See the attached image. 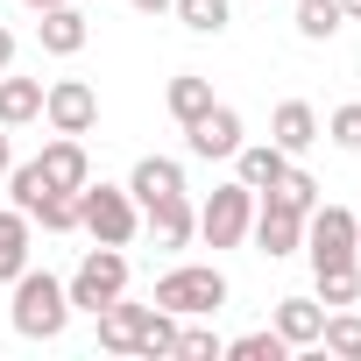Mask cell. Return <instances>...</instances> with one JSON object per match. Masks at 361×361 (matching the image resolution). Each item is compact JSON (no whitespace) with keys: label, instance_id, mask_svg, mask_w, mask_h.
<instances>
[{"label":"cell","instance_id":"cell-1","mask_svg":"<svg viewBox=\"0 0 361 361\" xmlns=\"http://www.w3.org/2000/svg\"><path fill=\"white\" fill-rule=\"evenodd\" d=\"M99 319V347L106 354H177V312H163V305H128V298H114V305H99L92 312Z\"/></svg>","mask_w":361,"mask_h":361},{"label":"cell","instance_id":"cell-2","mask_svg":"<svg viewBox=\"0 0 361 361\" xmlns=\"http://www.w3.org/2000/svg\"><path fill=\"white\" fill-rule=\"evenodd\" d=\"M8 319H15L22 340H57V333L71 326V290H64L50 269H22V276H15V305H8Z\"/></svg>","mask_w":361,"mask_h":361},{"label":"cell","instance_id":"cell-3","mask_svg":"<svg viewBox=\"0 0 361 361\" xmlns=\"http://www.w3.org/2000/svg\"><path fill=\"white\" fill-rule=\"evenodd\" d=\"M78 234L106 241V248H128L142 234V206L128 185H78Z\"/></svg>","mask_w":361,"mask_h":361},{"label":"cell","instance_id":"cell-4","mask_svg":"<svg viewBox=\"0 0 361 361\" xmlns=\"http://www.w3.org/2000/svg\"><path fill=\"white\" fill-rule=\"evenodd\" d=\"M156 305L177 312V319H213V312L227 305V276H220L213 262H185V269H170V276L156 283Z\"/></svg>","mask_w":361,"mask_h":361},{"label":"cell","instance_id":"cell-5","mask_svg":"<svg viewBox=\"0 0 361 361\" xmlns=\"http://www.w3.org/2000/svg\"><path fill=\"white\" fill-rule=\"evenodd\" d=\"M305 255H312V269L361 262V220L347 206H312L305 213Z\"/></svg>","mask_w":361,"mask_h":361},{"label":"cell","instance_id":"cell-6","mask_svg":"<svg viewBox=\"0 0 361 361\" xmlns=\"http://www.w3.org/2000/svg\"><path fill=\"white\" fill-rule=\"evenodd\" d=\"M64 290H71V312H99V305L128 298V255L99 241V248H92V255L71 269V283H64Z\"/></svg>","mask_w":361,"mask_h":361},{"label":"cell","instance_id":"cell-7","mask_svg":"<svg viewBox=\"0 0 361 361\" xmlns=\"http://www.w3.org/2000/svg\"><path fill=\"white\" fill-rule=\"evenodd\" d=\"M248 220H255V192L234 177V185H220V192L199 206V241H206V248H241V241H248Z\"/></svg>","mask_w":361,"mask_h":361},{"label":"cell","instance_id":"cell-8","mask_svg":"<svg viewBox=\"0 0 361 361\" xmlns=\"http://www.w3.org/2000/svg\"><path fill=\"white\" fill-rule=\"evenodd\" d=\"M43 121H50L57 135H92L99 92H92L85 78H57V85H43Z\"/></svg>","mask_w":361,"mask_h":361},{"label":"cell","instance_id":"cell-9","mask_svg":"<svg viewBox=\"0 0 361 361\" xmlns=\"http://www.w3.org/2000/svg\"><path fill=\"white\" fill-rule=\"evenodd\" d=\"M185 149H192L199 163H234V149H241V114L213 99V106L185 128Z\"/></svg>","mask_w":361,"mask_h":361},{"label":"cell","instance_id":"cell-10","mask_svg":"<svg viewBox=\"0 0 361 361\" xmlns=\"http://www.w3.org/2000/svg\"><path fill=\"white\" fill-rule=\"evenodd\" d=\"M248 234H255V248H262L269 262H283V255L305 248V213H290V206H276V199H255Z\"/></svg>","mask_w":361,"mask_h":361},{"label":"cell","instance_id":"cell-11","mask_svg":"<svg viewBox=\"0 0 361 361\" xmlns=\"http://www.w3.org/2000/svg\"><path fill=\"white\" fill-rule=\"evenodd\" d=\"M142 227H149V241H156V248H185V241L199 234V206H192L185 192L149 199V206H142Z\"/></svg>","mask_w":361,"mask_h":361},{"label":"cell","instance_id":"cell-12","mask_svg":"<svg viewBox=\"0 0 361 361\" xmlns=\"http://www.w3.org/2000/svg\"><path fill=\"white\" fill-rule=\"evenodd\" d=\"M43 177L57 192H78V185H92V163H85V135H57V142H43Z\"/></svg>","mask_w":361,"mask_h":361},{"label":"cell","instance_id":"cell-13","mask_svg":"<svg viewBox=\"0 0 361 361\" xmlns=\"http://www.w3.org/2000/svg\"><path fill=\"white\" fill-rule=\"evenodd\" d=\"M269 142H276L283 156H305V149L319 142V106H305V99H283V106L269 114Z\"/></svg>","mask_w":361,"mask_h":361},{"label":"cell","instance_id":"cell-14","mask_svg":"<svg viewBox=\"0 0 361 361\" xmlns=\"http://www.w3.org/2000/svg\"><path fill=\"white\" fill-rule=\"evenodd\" d=\"M283 170H290V156H283L276 142H241V149H234V177H241V185H248L255 199H262V192L276 185Z\"/></svg>","mask_w":361,"mask_h":361},{"label":"cell","instance_id":"cell-15","mask_svg":"<svg viewBox=\"0 0 361 361\" xmlns=\"http://www.w3.org/2000/svg\"><path fill=\"white\" fill-rule=\"evenodd\" d=\"M36 36H43V50H50V57H78V50H85V36H92V22L64 0V8H43Z\"/></svg>","mask_w":361,"mask_h":361},{"label":"cell","instance_id":"cell-16","mask_svg":"<svg viewBox=\"0 0 361 361\" xmlns=\"http://www.w3.org/2000/svg\"><path fill=\"white\" fill-rule=\"evenodd\" d=\"M269 326L283 333V347H319L326 305H319V298H276V319H269Z\"/></svg>","mask_w":361,"mask_h":361},{"label":"cell","instance_id":"cell-17","mask_svg":"<svg viewBox=\"0 0 361 361\" xmlns=\"http://www.w3.org/2000/svg\"><path fill=\"white\" fill-rule=\"evenodd\" d=\"M128 192H135V206L185 192V163H177V156H142V163H135V177H128Z\"/></svg>","mask_w":361,"mask_h":361},{"label":"cell","instance_id":"cell-18","mask_svg":"<svg viewBox=\"0 0 361 361\" xmlns=\"http://www.w3.org/2000/svg\"><path fill=\"white\" fill-rule=\"evenodd\" d=\"M29 269V213H0V283H15Z\"/></svg>","mask_w":361,"mask_h":361},{"label":"cell","instance_id":"cell-19","mask_svg":"<svg viewBox=\"0 0 361 361\" xmlns=\"http://www.w3.org/2000/svg\"><path fill=\"white\" fill-rule=\"evenodd\" d=\"M163 99H170V114H177V128H192V121H199V114L213 106V78H199V71H177Z\"/></svg>","mask_w":361,"mask_h":361},{"label":"cell","instance_id":"cell-20","mask_svg":"<svg viewBox=\"0 0 361 361\" xmlns=\"http://www.w3.org/2000/svg\"><path fill=\"white\" fill-rule=\"evenodd\" d=\"M43 114V78H0V128H22Z\"/></svg>","mask_w":361,"mask_h":361},{"label":"cell","instance_id":"cell-21","mask_svg":"<svg viewBox=\"0 0 361 361\" xmlns=\"http://www.w3.org/2000/svg\"><path fill=\"white\" fill-rule=\"evenodd\" d=\"M290 22H298V36H305V43H333V36L347 29L340 0H298V15H290Z\"/></svg>","mask_w":361,"mask_h":361},{"label":"cell","instance_id":"cell-22","mask_svg":"<svg viewBox=\"0 0 361 361\" xmlns=\"http://www.w3.org/2000/svg\"><path fill=\"white\" fill-rule=\"evenodd\" d=\"M170 15L185 22L192 36H227V22H234L227 0H170Z\"/></svg>","mask_w":361,"mask_h":361},{"label":"cell","instance_id":"cell-23","mask_svg":"<svg viewBox=\"0 0 361 361\" xmlns=\"http://www.w3.org/2000/svg\"><path fill=\"white\" fill-rule=\"evenodd\" d=\"M319 347L326 354H340V361H361V312H326V326H319Z\"/></svg>","mask_w":361,"mask_h":361},{"label":"cell","instance_id":"cell-24","mask_svg":"<svg viewBox=\"0 0 361 361\" xmlns=\"http://www.w3.org/2000/svg\"><path fill=\"white\" fill-rule=\"evenodd\" d=\"M50 192H57V185L43 177V163H15V170H8V199H15V213H36Z\"/></svg>","mask_w":361,"mask_h":361},{"label":"cell","instance_id":"cell-25","mask_svg":"<svg viewBox=\"0 0 361 361\" xmlns=\"http://www.w3.org/2000/svg\"><path fill=\"white\" fill-rule=\"evenodd\" d=\"M354 298H361V262L319 269V305H326V312H340V305H354Z\"/></svg>","mask_w":361,"mask_h":361},{"label":"cell","instance_id":"cell-26","mask_svg":"<svg viewBox=\"0 0 361 361\" xmlns=\"http://www.w3.org/2000/svg\"><path fill=\"white\" fill-rule=\"evenodd\" d=\"M262 199H276V206H290V213H312V206H319V177H312V170H283Z\"/></svg>","mask_w":361,"mask_h":361},{"label":"cell","instance_id":"cell-27","mask_svg":"<svg viewBox=\"0 0 361 361\" xmlns=\"http://www.w3.org/2000/svg\"><path fill=\"white\" fill-rule=\"evenodd\" d=\"M227 354H234V361H283L290 347H283V333H276V326H262V333H241V340H227Z\"/></svg>","mask_w":361,"mask_h":361},{"label":"cell","instance_id":"cell-28","mask_svg":"<svg viewBox=\"0 0 361 361\" xmlns=\"http://www.w3.org/2000/svg\"><path fill=\"white\" fill-rule=\"evenodd\" d=\"M319 135H333L340 149H354V156H361V99L333 106V121H319Z\"/></svg>","mask_w":361,"mask_h":361},{"label":"cell","instance_id":"cell-29","mask_svg":"<svg viewBox=\"0 0 361 361\" xmlns=\"http://www.w3.org/2000/svg\"><path fill=\"white\" fill-rule=\"evenodd\" d=\"M177 354H185V361H220L227 340H220L213 326H185V333H177Z\"/></svg>","mask_w":361,"mask_h":361},{"label":"cell","instance_id":"cell-30","mask_svg":"<svg viewBox=\"0 0 361 361\" xmlns=\"http://www.w3.org/2000/svg\"><path fill=\"white\" fill-rule=\"evenodd\" d=\"M8 170H15V149H8V128H0V185H8Z\"/></svg>","mask_w":361,"mask_h":361},{"label":"cell","instance_id":"cell-31","mask_svg":"<svg viewBox=\"0 0 361 361\" xmlns=\"http://www.w3.org/2000/svg\"><path fill=\"white\" fill-rule=\"evenodd\" d=\"M135 15H170V0H128Z\"/></svg>","mask_w":361,"mask_h":361},{"label":"cell","instance_id":"cell-32","mask_svg":"<svg viewBox=\"0 0 361 361\" xmlns=\"http://www.w3.org/2000/svg\"><path fill=\"white\" fill-rule=\"evenodd\" d=\"M15 64V29H0V71Z\"/></svg>","mask_w":361,"mask_h":361},{"label":"cell","instance_id":"cell-33","mask_svg":"<svg viewBox=\"0 0 361 361\" xmlns=\"http://www.w3.org/2000/svg\"><path fill=\"white\" fill-rule=\"evenodd\" d=\"M340 15H347V22H361V0H340Z\"/></svg>","mask_w":361,"mask_h":361},{"label":"cell","instance_id":"cell-34","mask_svg":"<svg viewBox=\"0 0 361 361\" xmlns=\"http://www.w3.org/2000/svg\"><path fill=\"white\" fill-rule=\"evenodd\" d=\"M22 8H36V15H43V8H64V0H22Z\"/></svg>","mask_w":361,"mask_h":361}]
</instances>
